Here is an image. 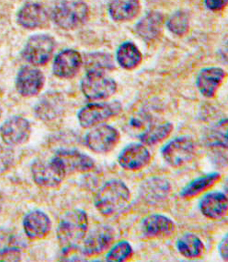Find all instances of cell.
Listing matches in <instances>:
<instances>
[{"instance_id":"8","label":"cell","mask_w":228,"mask_h":262,"mask_svg":"<svg viewBox=\"0 0 228 262\" xmlns=\"http://www.w3.org/2000/svg\"><path fill=\"white\" fill-rule=\"evenodd\" d=\"M121 138L120 132L113 126L101 124L93 128L86 136V145L98 154H106L115 148Z\"/></svg>"},{"instance_id":"38","label":"cell","mask_w":228,"mask_h":262,"mask_svg":"<svg viewBox=\"0 0 228 262\" xmlns=\"http://www.w3.org/2000/svg\"><path fill=\"white\" fill-rule=\"evenodd\" d=\"M1 115H2V108L0 107V118H1Z\"/></svg>"},{"instance_id":"29","label":"cell","mask_w":228,"mask_h":262,"mask_svg":"<svg viewBox=\"0 0 228 262\" xmlns=\"http://www.w3.org/2000/svg\"><path fill=\"white\" fill-rule=\"evenodd\" d=\"M116 59L121 68L132 70L136 68L141 63L142 54L133 42L126 41L119 46L116 53Z\"/></svg>"},{"instance_id":"4","label":"cell","mask_w":228,"mask_h":262,"mask_svg":"<svg viewBox=\"0 0 228 262\" xmlns=\"http://www.w3.org/2000/svg\"><path fill=\"white\" fill-rule=\"evenodd\" d=\"M196 152V145L192 137L179 136L169 141L161 149L166 163L172 167H180L191 162Z\"/></svg>"},{"instance_id":"17","label":"cell","mask_w":228,"mask_h":262,"mask_svg":"<svg viewBox=\"0 0 228 262\" xmlns=\"http://www.w3.org/2000/svg\"><path fill=\"white\" fill-rule=\"evenodd\" d=\"M171 185L168 180L161 177H152L142 183L140 193L143 200L149 204H158L170 194Z\"/></svg>"},{"instance_id":"14","label":"cell","mask_w":228,"mask_h":262,"mask_svg":"<svg viewBox=\"0 0 228 262\" xmlns=\"http://www.w3.org/2000/svg\"><path fill=\"white\" fill-rule=\"evenodd\" d=\"M45 78L40 69L24 67L16 77V89L22 97H33L40 93L44 86Z\"/></svg>"},{"instance_id":"33","label":"cell","mask_w":228,"mask_h":262,"mask_svg":"<svg viewBox=\"0 0 228 262\" xmlns=\"http://www.w3.org/2000/svg\"><path fill=\"white\" fill-rule=\"evenodd\" d=\"M190 27V17L185 11H177L169 18L168 21V28L169 31L178 35L181 36L184 35L188 32Z\"/></svg>"},{"instance_id":"24","label":"cell","mask_w":228,"mask_h":262,"mask_svg":"<svg viewBox=\"0 0 228 262\" xmlns=\"http://www.w3.org/2000/svg\"><path fill=\"white\" fill-rule=\"evenodd\" d=\"M21 242L9 230H0V260L17 261L20 258Z\"/></svg>"},{"instance_id":"9","label":"cell","mask_w":228,"mask_h":262,"mask_svg":"<svg viewBox=\"0 0 228 262\" xmlns=\"http://www.w3.org/2000/svg\"><path fill=\"white\" fill-rule=\"evenodd\" d=\"M32 175L37 185L49 189L58 187L66 176L54 158L50 160H36L32 164Z\"/></svg>"},{"instance_id":"31","label":"cell","mask_w":228,"mask_h":262,"mask_svg":"<svg viewBox=\"0 0 228 262\" xmlns=\"http://www.w3.org/2000/svg\"><path fill=\"white\" fill-rule=\"evenodd\" d=\"M207 144L212 147L227 148V120L224 119L218 122L206 137Z\"/></svg>"},{"instance_id":"16","label":"cell","mask_w":228,"mask_h":262,"mask_svg":"<svg viewBox=\"0 0 228 262\" xmlns=\"http://www.w3.org/2000/svg\"><path fill=\"white\" fill-rule=\"evenodd\" d=\"M82 66V57L78 51L67 49L55 56L53 73L59 78H71L78 74Z\"/></svg>"},{"instance_id":"3","label":"cell","mask_w":228,"mask_h":262,"mask_svg":"<svg viewBox=\"0 0 228 262\" xmlns=\"http://www.w3.org/2000/svg\"><path fill=\"white\" fill-rule=\"evenodd\" d=\"M87 18L88 7L81 1H62L53 11L55 24L64 30L79 27L87 21Z\"/></svg>"},{"instance_id":"22","label":"cell","mask_w":228,"mask_h":262,"mask_svg":"<svg viewBox=\"0 0 228 262\" xmlns=\"http://www.w3.org/2000/svg\"><path fill=\"white\" fill-rule=\"evenodd\" d=\"M49 20V14L41 5L28 3L24 5L17 15V21L25 29H37L45 26Z\"/></svg>"},{"instance_id":"34","label":"cell","mask_w":228,"mask_h":262,"mask_svg":"<svg viewBox=\"0 0 228 262\" xmlns=\"http://www.w3.org/2000/svg\"><path fill=\"white\" fill-rule=\"evenodd\" d=\"M15 154L11 146L0 144V175L9 171L13 166Z\"/></svg>"},{"instance_id":"37","label":"cell","mask_w":228,"mask_h":262,"mask_svg":"<svg viewBox=\"0 0 228 262\" xmlns=\"http://www.w3.org/2000/svg\"><path fill=\"white\" fill-rule=\"evenodd\" d=\"M3 203H4V199H3V196H2L1 192H0V212L2 210V207H3Z\"/></svg>"},{"instance_id":"2","label":"cell","mask_w":228,"mask_h":262,"mask_svg":"<svg viewBox=\"0 0 228 262\" xmlns=\"http://www.w3.org/2000/svg\"><path fill=\"white\" fill-rule=\"evenodd\" d=\"M88 217L84 210L69 211L62 217L57 227V239L64 249L77 248L87 235Z\"/></svg>"},{"instance_id":"30","label":"cell","mask_w":228,"mask_h":262,"mask_svg":"<svg viewBox=\"0 0 228 262\" xmlns=\"http://www.w3.org/2000/svg\"><path fill=\"white\" fill-rule=\"evenodd\" d=\"M85 68L87 72H102L110 71L114 68L111 55L106 53H92L85 56Z\"/></svg>"},{"instance_id":"13","label":"cell","mask_w":228,"mask_h":262,"mask_svg":"<svg viewBox=\"0 0 228 262\" xmlns=\"http://www.w3.org/2000/svg\"><path fill=\"white\" fill-rule=\"evenodd\" d=\"M115 232L110 226H101L94 228L85 236L83 254L87 257L97 256L109 249L113 242Z\"/></svg>"},{"instance_id":"35","label":"cell","mask_w":228,"mask_h":262,"mask_svg":"<svg viewBox=\"0 0 228 262\" xmlns=\"http://www.w3.org/2000/svg\"><path fill=\"white\" fill-rule=\"evenodd\" d=\"M228 0H206V6L207 9L212 11H218L227 4Z\"/></svg>"},{"instance_id":"21","label":"cell","mask_w":228,"mask_h":262,"mask_svg":"<svg viewBox=\"0 0 228 262\" xmlns=\"http://www.w3.org/2000/svg\"><path fill=\"white\" fill-rule=\"evenodd\" d=\"M64 100L59 93H48L41 98L34 108L35 115L43 122L55 121L64 113Z\"/></svg>"},{"instance_id":"11","label":"cell","mask_w":228,"mask_h":262,"mask_svg":"<svg viewBox=\"0 0 228 262\" xmlns=\"http://www.w3.org/2000/svg\"><path fill=\"white\" fill-rule=\"evenodd\" d=\"M151 162V154L142 143H132L125 146L119 155L118 163L128 171H139Z\"/></svg>"},{"instance_id":"28","label":"cell","mask_w":228,"mask_h":262,"mask_svg":"<svg viewBox=\"0 0 228 262\" xmlns=\"http://www.w3.org/2000/svg\"><path fill=\"white\" fill-rule=\"evenodd\" d=\"M173 124L165 122L157 124H152L146 127L139 136L142 144L148 146L157 145L160 142L167 139L173 131Z\"/></svg>"},{"instance_id":"23","label":"cell","mask_w":228,"mask_h":262,"mask_svg":"<svg viewBox=\"0 0 228 262\" xmlns=\"http://www.w3.org/2000/svg\"><path fill=\"white\" fill-rule=\"evenodd\" d=\"M163 27V16L156 11H151L140 19L135 26L138 36L146 41H153L159 36Z\"/></svg>"},{"instance_id":"5","label":"cell","mask_w":228,"mask_h":262,"mask_svg":"<svg viewBox=\"0 0 228 262\" xmlns=\"http://www.w3.org/2000/svg\"><path fill=\"white\" fill-rule=\"evenodd\" d=\"M81 91L87 100H107L115 94L117 83L105 73L87 72L81 81Z\"/></svg>"},{"instance_id":"25","label":"cell","mask_w":228,"mask_h":262,"mask_svg":"<svg viewBox=\"0 0 228 262\" xmlns=\"http://www.w3.org/2000/svg\"><path fill=\"white\" fill-rule=\"evenodd\" d=\"M139 11V0H110L109 3V13L115 21L131 20Z\"/></svg>"},{"instance_id":"7","label":"cell","mask_w":228,"mask_h":262,"mask_svg":"<svg viewBox=\"0 0 228 262\" xmlns=\"http://www.w3.org/2000/svg\"><path fill=\"white\" fill-rule=\"evenodd\" d=\"M55 48L53 37L38 34L28 40L22 51L23 58L32 66H44L50 61Z\"/></svg>"},{"instance_id":"32","label":"cell","mask_w":228,"mask_h":262,"mask_svg":"<svg viewBox=\"0 0 228 262\" xmlns=\"http://www.w3.org/2000/svg\"><path fill=\"white\" fill-rule=\"evenodd\" d=\"M133 250L132 246L127 241H120L114 245L106 255L107 261H126L132 258Z\"/></svg>"},{"instance_id":"19","label":"cell","mask_w":228,"mask_h":262,"mask_svg":"<svg viewBox=\"0 0 228 262\" xmlns=\"http://www.w3.org/2000/svg\"><path fill=\"white\" fill-rule=\"evenodd\" d=\"M199 208L201 213L211 220H221L227 213V197L217 190L208 192L200 201Z\"/></svg>"},{"instance_id":"18","label":"cell","mask_w":228,"mask_h":262,"mask_svg":"<svg viewBox=\"0 0 228 262\" xmlns=\"http://www.w3.org/2000/svg\"><path fill=\"white\" fill-rule=\"evenodd\" d=\"M52 227L50 218L45 212L35 210L27 213L23 219V229L30 239L44 238Z\"/></svg>"},{"instance_id":"1","label":"cell","mask_w":228,"mask_h":262,"mask_svg":"<svg viewBox=\"0 0 228 262\" xmlns=\"http://www.w3.org/2000/svg\"><path fill=\"white\" fill-rule=\"evenodd\" d=\"M130 200L128 186L120 180H110L97 192L95 207L102 215L112 216L124 210Z\"/></svg>"},{"instance_id":"6","label":"cell","mask_w":228,"mask_h":262,"mask_svg":"<svg viewBox=\"0 0 228 262\" xmlns=\"http://www.w3.org/2000/svg\"><path fill=\"white\" fill-rule=\"evenodd\" d=\"M122 104L120 101L92 103L87 105L79 111L78 122L83 128H92L115 117L122 112Z\"/></svg>"},{"instance_id":"20","label":"cell","mask_w":228,"mask_h":262,"mask_svg":"<svg viewBox=\"0 0 228 262\" xmlns=\"http://www.w3.org/2000/svg\"><path fill=\"white\" fill-rule=\"evenodd\" d=\"M225 72L220 68H203L198 74L196 86L201 95L207 99L214 98L224 81Z\"/></svg>"},{"instance_id":"12","label":"cell","mask_w":228,"mask_h":262,"mask_svg":"<svg viewBox=\"0 0 228 262\" xmlns=\"http://www.w3.org/2000/svg\"><path fill=\"white\" fill-rule=\"evenodd\" d=\"M53 158L59 164L65 175L90 171L95 167V161L78 150H60Z\"/></svg>"},{"instance_id":"36","label":"cell","mask_w":228,"mask_h":262,"mask_svg":"<svg viewBox=\"0 0 228 262\" xmlns=\"http://www.w3.org/2000/svg\"><path fill=\"white\" fill-rule=\"evenodd\" d=\"M218 249L221 258L226 261L228 259L227 235H224V238L221 240Z\"/></svg>"},{"instance_id":"10","label":"cell","mask_w":228,"mask_h":262,"mask_svg":"<svg viewBox=\"0 0 228 262\" xmlns=\"http://www.w3.org/2000/svg\"><path fill=\"white\" fill-rule=\"evenodd\" d=\"M32 125L26 118L13 116L6 120L0 126V137L9 146L25 144L31 137Z\"/></svg>"},{"instance_id":"27","label":"cell","mask_w":228,"mask_h":262,"mask_svg":"<svg viewBox=\"0 0 228 262\" xmlns=\"http://www.w3.org/2000/svg\"><path fill=\"white\" fill-rule=\"evenodd\" d=\"M176 248L183 257L186 258H200L204 251V245L199 236L192 233L181 235L176 243Z\"/></svg>"},{"instance_id":"15","label":"cell","mask_w":228,"mask_h":262,"mask_svg":"<svg viewBox=\"0 0 228 262\" xmlns=\"http://www.w3.org/2000/svg\"><path fill=\"white\" fill-rule=\"evenodd\" d=\"M174 222L164 214L154 213L145 217L141 222V231L146 238H166L175 232Z\"/></svg>"},{"instance_id":"26","label":"cell","mask_w":228,"mask_h":262,"mask_svg":"<svg viewBox=\"0 0 228 262\" xmlns=\"http://www.w3.org/2000/svg\"><path fill=\"white\" fill-rule=\"evenodd\" d=\"M221 179L219 172H211L204 176L199 177L188 183L180 191V196L183 199H192L203 191L209 190Z\"/></svg>"}]
</instances>
